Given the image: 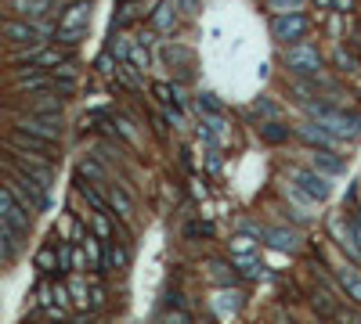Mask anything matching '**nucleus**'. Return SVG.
I'll use <instances>...</instances> for the list:
<instances>
[{
	"label": "nucleus",
	"mask_w": 361,
	"mask_h": 324,
	"mask_svg": "<svg viewBox=\"0 0 361 324\" xmlns=\"http://www.w3.org/2000/svg\"><path fill=\"white\" fill-rule=\"evenodd\" d=\"M271 33H274V40H282V43L304 40V33H307V15H304V11L274 15V18H271Z\"/></svg>",
	"instance_id": "nucleus-8"
},
{
	"label": "nucleus",
	"mask_w": 361,
	"mask_h": 324,
	"mask_svg": "<svg viewBox=\"0 0 361 324\" xmlns=\"http://www.w3.org/2000/svg\"><path fill=\"white\" fill-rule=\"evenodd\" d=\"M221 299H224V302H221V310H235V307H239V302H242V299L235 302V295H231V292H228V295H221Z\"/></svg>",
	"instance_id": "nucleus-42"
},
{
	"label": "nucleus",
	"mask_w": 361,
	"mask_h": 324,
	"mask_svg": "<svg viewBox=\"0 0 361 324\" xmlns=\"http://www.w3.org/2000/svg\"><path fill=\"white\" fill-rule=\"evenodd\" d=\"M109 206H112V216H119V220H131L134 216V199L123 187H109Z\"/></svg>",
	"instance_id": "nucleus-17"
},
{
	"label": "nucleus",
	"mask_w": 361,
	"mask_h": 324,
	"mask_svg": "<svg viewBox=\"0 0 361 324\" xmlns=\"http://www.w3.org/2000/svg\"><path fill=\"white\" fill-rule=\"evenodd\" d=\"M296 134H300L311 148H318V151H325V148H336V144H344L336 134H329V130L322 126V123H304V126H296Z\"/></svg>",
	"instance_id": "nucleus-13"
},
{
	"label": "nucleus",
	"mask_w": 361,
	"mask_h": 324,
	"mask_svg": "<svg viewBox=\"0 0 361 324\" xmlns=\"http://www.w3.org/2000/svg\"><path fill=\"white\" fill-rule=\"evenodd\" d=\"M91 234H98L101 242L112 238V213H91Z\"/></svg>",
	"instance_id": "nucleus-25"
},
{
	"label": "nucleus",
	"mask_w": 361,
	"mask_h": 324,
	"mask_svg": "<svg viewBox=\"0 0 361 324\" xmlns=\"http://www.w3.org/2000/svg\"><path fill=\"white\" fill-rule=\"evenodd\" d=\"M80 180H98V184H105V166L94 162V159H83V162H80Z\"/></svg>",
	"instance_id": "nucleus-28"
},
{
	"label": "nucleus",
	"mask_w": 361,
	"mask_h": 324,
	"mask_svg": "<svg viewBox=\"0 0 361 324\" xmlns=\"http://www.w3.org/2000/svg\"><path fill=\"white\" fill-rule=\"evenodd\" d=\"M199 108H202V116H224V105H221L214 94H202V98H199Z\"/></svg>",
	"instance_id": "nucleus-33"
},
{
	"label": "nucleus",
	"mask_w": 361,
	"mask_h": 324,
	"mask_svg": "<svg viewBox=\"0 0 361 324\" xmlns=\"http://www.w3.org/2000/svg\"><path fill=\"white\" fill-rule=\"evenodd\" d=\"M61 108H66V98L58 91H40L22 101V112H33V116H61Z\"/></svg>",
	"instance_id": "nucleus-12"
},
{
	"label": "nucleus",
	"mask_w": 361,
	"mask_h": 324,
	"mask_svg": "<svg viewBox=\"0 0 361 324\" xmlns=\"http://www.w3.org/2000/svg\"><path fill=\"white\" fill-rule=\"evenodd\" d=\"M235 267L242 277H264V267H260V259L257 252H246V256H235Z\"/></svg>",
	"instance_id": "nucleus-23"
},
{
	"label": "nucleus",
	"mask_w": 361,
	"mask_h": 324,
	"mask_svg": "<svg viewBox=\"0 0 361 324\" xmlns=\"http://www.w3.org/2000/svg\"><path fill=\"white\" fill-rule=\"evenodd\" d=\"M54 324H66V321H54Z\"/></svg>",
	"instance_id": "nucleus-46"
},
{
	"label": "nucleus",
	"mask_w": 361,
	"mask_h": 324,
	"mask_svg": "<svg viewBox=\"0 0 361 324\" xmlns=\"http://www.w3.org/2000/svg\"><path fill=\"white\" fill-rule=\"evenodd\" d=\"M177 4H184V8H188V15H196V11H199V0H177Z\"/></svg>",
	"instance_id": "nucleus-43"
},
{
	"label": "nucleus",
	"mask_w": 361,
	"mask_h": 324,
	"mask_svg": "<svg viewBox=\"0 0 361 324\" xmlns=\"http://www.w3.org/2000/svg\"><path fill=\"white\" fill-rule=\"evenodd\" d=\"M293 180H296V187H304V194H307V199H314V202H322V199H329V194H332L329 177H322L318 169L300 166V169L293 173Z\"/></svg>",
	"instance_id": "nucleus-11"
},
{
	"label": "nucleus",
	"mask_w": 361,
	"mask_h": 324,
	"mask_svg": "<svg viewBox=\"0 0 361 324\" xmlns=\"http://www.w3.org/2000/svg\"><path fill=\"white\" fill-rule=\"evenodd\" d=\"M126 249L123 245H116V242H105V270H123L126 267Z\"/></svg>",
	"instance_id": "nucleus-22"
},
{
	"label": "nucleus",
	"mask_w": 361,
	"mask_h": 324,
	"mask_svg": "<svg viewBox=\"0 0 361 324\" xmlns=\"http://www.w3.org/2000/svg\"><path fill=\"white\" fill-rule=\"evenodd\" d=\"M11 91L22 94V98L40 94V91H54V76H51V69H18Z\"/></svg>",
	"instance_id": "nucleus-9"
},
{
	"label": "nucleus",
	"mask_w": 361,
	"mask_h": 324,
	"mask_svg": "<svg viewBox=\"0 0 361 324\" xmlns=\"http://www.w3.org/2000/svg\"><path fill=\"white\" fill-rule=\"evenodd\" d=\"M11 11H15V18L44 22V18L54 11V0H11Z\"/></svg>",
	"instance_id": "nucleus-14"
},
{
	"label": "nucleus",
	"mask_w": 361,
	"mask_h": 324,
	"mask_svg": "<svg viewBox=\"0 0 361 324\" xmlns=\"http://www.w3.org/2000/svg\"><path fill=\"white\" fill-rule=\"evenodd\" d=\"M112 130H116V134H119L123 141H131V144L138 141V137H134V126H131V119H123V116H116V119H112Z\"/></svg>",
	"instance_id": "nucleus-35"
},
{
	"label": "nucleus",
	"mask_w": 361,
	"mask_h": 324,
	"mask_svg": "<svg viewBox=\"0 0 361 324\" xmlns=\"http://www.w3.org/2000/svg\"><path fill=\"white\" fill-rule=\"evenodd\" d=\"M260 238L271 249H279V252H296V249H300V234L289 231V227H264Z\"/></svg>",
	"instance_id": "nucleus-15"
},
{
	"label": "nucleus",
	"mask_w": 361,
	"mask_h": 324,
	"mask_svg": "<svg viewBox=\"0 0 361 324\" xmlns=\"http://www.w3.org/2000/svg\"><path fill=\"white\" fill-rule=\"evenodd\" d=\"M358 58H361V47H358Z\"/></svg>",
	"instance_id": "nucleus-47"
},
{
	"label": "nucleus",
	"mask_w": 361,
	"mask_h": 324,
	"mask_svg": "<svg viewBox=\"0 0 361 324\" xmlns=\"http://www.w3.org/2000/svg\"><path fill=\"white\" fill-rule=\"evenodd\" d=\"M131 36H112V43H109V51H112V58L116 61H131Z\"/></svg>",
	"instance_id": "nucleus-29"
},
{
	"label": "nucleus",
	"mask_w": 361,
	"mask_h": 324,
	"mask_svg": "<svg viewBox=\"0 0 361 324\" xmlns=\"http://www.w3.org/2000/svg\"><path fill=\"white\" fill-rule=\"evenodd\" d=\"M307 108H311L314 123H322L329 134H336L339 141H354V137L361 134V119H354V116H347V112H339V108H332V105L311 101Z\"/></svg>",
	"instance_id": "nucleus-1"
},
{
	"label": "nucleus",
	"mask_w": 361,
	"mask_h": 324,
	"mask_svg": "<svg viewBox=\"0 0 361 324\" xmlns=\"http://www.w3.org/2000/svg\"><path fill=\"white\" fill-rule=\"evenodd\" d=\"M199 324H214V321H199Z\"/></svg>",
	"instance_id": "nucleus-45"
},
{
	"label": "nucleus",
	"mask_w": 361,
	"mask_h": 324,
	"mask_svg": "<svg viewBox=\"0 0 361 324\" xmlns=\"http://www.w3.org/2000/svg\"><path fill=\"white\" fill-rule=\"evenodd\" d=\"M188 234H192V238H209V234H214V224H192Z\"/></svg>",
	"instance_id": "nucleus-39"
},
{
	"label": "nucleus",
	"mask_w": 361,
	"mask_h": 324,
	"mask_svg": "<svg viewBox=\"0 0 361 324\" xmlns=\"http://www.w3.org/2000/svg\"><path fill=\"white\" fill-rule=\"evenodd\" d=\"M304 4H307V0H267V8H271L274 15H289V11H304Z\"/></svg>",
	"instance_id": "nucleus-32"
},
{
	"label": "nucleus",
	"mask_w": 361,
	"mask_h": 324,
	"mask_svg": "<svg viewBox=\"0 0 361 324\" xmlns=\"http://www.w3.org/2000/svg\"><path fill=\"white\" fill-rule=\"evenodd\" d=\"M145 47H148V43H145L141 36L131 43V65H134L138 72H148V65H152V58H148V51H145Z\"/></svg>",
	"instance_id": "nucleus-26"
},
{
	"label": "nucleus",
	"mask_w": 361,
	"mask_h": 324,
	"mask_svg": "<svg viewBox=\"0 0 361 324\" xmlns=\"http://www.w3.org/2000/svg\"><path fill=\"white\" fill-rule=\"evenodd\" d=\"M347 227H351V238H354V245L361 249V209L351 216V224H347Z\"/></svg>",
	"instance_id": "nucleus-38"
},
{
	"label": "nucleus",
	"mask_w": 361,
	"mask_h": 324,
	"mask_svg": "<svg viewBox=\"0 0 361 324\" xmlns=\"http://www.w3.org/2000/svg\"><path fill=\"white\" fill-rule=\"evenodd\" d=\"M87 26H91V0H69L58 15V29L87 33Z\"/></svg>",
	"instance_id": "nucleus-10"
},
{
	"label": "nucleus",
	"mask_w": 361,
	"mask_h": 324,
	"mask_svg": "<svg viewBox=\"0 0 361 324\" xmlns=\"http://www.w3.org/2000/svg\"><path fill=\"white\" fill-rule=\"evenodd\" d=\"M336 65H339V69H344L347 76H354V72L361 69V61H358V58H354L347 47H339V51H336Z\"/></svg>",
	"instance_id": "nucleus-31"
},
{
	"label": "nucleus",
	"mask_w": 361,
	"mask_h": 324,
	"mask_svg": "<svg viewBox=\"0 0 361 324\" xmlns=\"http://www.w3.org/2000/svg\"><path fill=\"white\" fill-rule=\"evenodd\" d=\"M332 8H336L339 15H351V11H354V0H332Z\"/></svg>",
	"instance_id": "nucleus-41"
},
{
	"label": "nucleus",
	"mask_w": 361,
	"mask_h": 324,
	"mask_svg": "<svg viewBox=\"0 0 361 324\" xmlns=\"http://www.w3.org/2000/svg\"><path fill=\"white\" fill-rule=\"evenodd\" d=\"M311 169H318L322 177H339V173H344V162H339L336 155H325V151H314V155H311Z\"/></svg>",
	"instance_id": "nucleus-18"
},
{
	"label": "nucleus",
	"mask_w": 361,
	"mask_h": 324,
	"mask_svg": "<svg viewBox=\"0 0 361 324\" xmlns=\"http://www.w3.org/2000/svg\"><path fill=\"white\" fill-rule=\"evenodd\" d=\"M314 4L322 8V11H329V8H332V0H314Z\"/></svg>",
	"instance_id": "nucleus-44"
},
{
	"label": "nucleus",
	"mask_w": 361,
	"mask_h": 324,
	"mask_svg": "<svg viewBox=\"0 0 361 324\" xmlns=\"http://www.w3.org/2000/svg\"><path fill=\"white\" fill-rule=\"evenodd\" d=\"M69 295H73V307L87 310L91 307V277H69Z\"/></svg>",
	"instance_id": "nucleus-20"
},
{
	"label": "nucleus",
	"mask_w": 361,
	"mask_h": 324,
	"mask_svg": "<svg viewBox=\"0 0 361 324\" xmlns=\"http://www.w3.org/2000/svg\"><path fill=\"white\" fill-rule=\"evenodd\" d=\"M174 0H163V4L156 8V15H152V26L159 29V33H170V29H174Z\"/></svg>",
	"instance_id": "nucleus-21"
},
{
	"label": "nucleus",
	"mask_w": 361,
	"mask_h": 324,
	"mask_svg": "<svg viewBox=\"0 0 361 324\" xmlns=\"http://www.w3.org/2000/svg\"><path fill=\"white\" fill-rule=\"evenodd\" d=\"M286 65L296 72V76H318L322 72V54L311 40H296L293 47L286 51Z\"/></svg>",
	"instance_id": "nucleus-4"
},
{
	"label": "nucleus",
	"mask_w": 361,
	"mask_h": 324,
	"mask_svg": "<svg viewBox=\"0 0 361 324\" xmlns=\"http://www.w3.org/2000/svg\"><path fill=\"white\" fill-rule=\"evenodd\" d=\"M116 65H119V61L112 58V51H105V54L98 58V72H101V76H116Z\"/></svg>",
	"instance_id": "nucleus-37"
},
{
	"label": "nucleus",
	"mask_w": 361,
	"mask_h": 324,
	"mask_svg": "<svg viewBox=\"0 0 361 324\" xmlns=\"http://www.w3.org/2000/svg\"><path fill=\"white\" fill-rule=\"evenodd\" d=\"M116 79L126 86V91H138V86H141V72L134 69L131 61H119V65H116Z\"/></svg>",
	"instance_id": "nucleus-24"
},
{
	"label": "nucleus",
	"mask_w": 361,
	"mask_h": 324,
	"mask_svg": "<svg viewBox=\"0 0 361 324\" xmlns=\"http://www.w3.org/2000/svg\"><path fill=\"white\" fill-rule=\"evenodd\" d=\"M4 173H8V187H11V194H15V199L18 202H22L29 213H40V209H47V187H40L36 180H29L26 177V173H18L15 166H8L4 162Z\"/></svg>",
	"instance_id": "nucleus-2"
},
{
	"label": "nucleus",
	"mask_w": 361,
	"mask_h": 324,
	"mask_svg": "<svg viewBox=\"0 0 361 324\" xmlns=\"http://www.w3.org/2000/svg\"><path fill=\"white\" fill-rule=\"evenodd\" d=\"M22 231H15L11 224H4L0 220V259H4V263H11V259L22 252Z\"/></svg>",
	"instance_id": "nucleus-16"
},
{
	"label": "nucleus",
	"mask_w": 361,
	"mask_h": 324,
	"mask_svg": "<svg viewBox=\"0 0 361 324\" xmlns=\"http://www.w3.org/2000/svg\"><path fill=\"white\" fill-rule=\"evenodd\" d=\"M0 220L11 224L15 231H22V234H29V227H33V213L15 199L8 184H0Z\"/></svg>",
	"instance_id": "nucleus-5"
},
{
	"label": "nucleus",
	"mask_w": 361,
	"mask_h": 324,
	"mask_svg": "<svg viewBox=\"0 0 361 324\" xmlns=\"http://www.w3.org/2000/svg\"><path fill=\"white\" fill-rule=\"evenodd\" d=\"M36 267L44 270V274H51V270H58V245H44L36 252Z\"/></svg>",
	"instance_id": "nucleus-27"
},
{
	"label": "nucleus",
	"mask_w": 361,
	"mask_h": 324,
	"mask_svg": "<svg viewBox=\"0 0 361 324\" xmlns=\"http://www.w3.org/2000/svg\"><path fill=\"white\" fill-rule=\"evenodd\" d=\"M138 15H141V11H138V8L131 4V0H126V4L119 8V15H116V26H131V22H134Z\"/></svg>",
	"instance_id": "nucleus-36"
},
{
	"label": "nucleus",
	"mask_w": 361,
	"mask_h": 324,
	"mask_svg": "<svg viewBox=\"0 0 361 324\" xmlns=\"http://www.w3.org/2000/svg\"><path fill=\"white\" fill-rule=\"evenodd\" d=\"M0 36H4L8 43H15V47H29V43L47 40L44 29H40L36 22H26V18H4L0 22Z\"/></svg>",
	"instance_id": "nucleus-6"
},
{
	"label": "nucleus",
	"mask_w": 361,
	"mask_h": 324,
	"mask_svg": "<svg viewBox=\"0 0 361 324\" xmlns=\"http://www.w3.org/2000/svg\"><path fill=\"white\" fill-rule=\"evenodd\" d=\"M336 277H339V285H344V292H347L354 302H361V270H354V267H339Z\"/></svg>",
	"instance_id": "nucleus-19"
},
{
	"label": "nucleus",
	"mask_w": 361,
	"mask_h": 324,
	"mask_svg": "<svg viewBox=\"0 0 361 324\" xmlns=\"http://www.w3.org/2000/svg\"><path fill=\"white\" fill-rule=\"evenodd\" d=\"M257 112H260V116H279V105H274V101H260Z\"/></svg>",
	"instance_id": "nucleus-40"
},
{
	"label": "nucleus",
	"mask_w": 361,
	"mask_h": 324,
	"mask_svg": "<svg viewBox=\"0 0 361 324\" xmlns=\"http://www.w3.org/2000/svg\"><path fill=\"white\" fill-rule=\"evenodd\" d=\"M11 130H22V134L44 137V141H61V116H33V112H18L11 119Z\"/></svg>",
	"instance_id": "nucleus-3"
},
{
	"label": "nucleus",
	"mask_w": 361,
	"mask_h": 324,
	"mask_svg": "<svg viewBox=\"0 0 361 324\" xmlns=\"http://www.w3.org/2000/svg\"><path fill=\"white\" fill-rule=\"evenodd\" d=\"M246 252H257L249 234H235V242H231V256H246Z\"/></svg>",
	"instance_id": "nucleus-34"
},
{
	"label": "nucleus",
	"mask_w": 361,
	"mask_h": 324,
	"mask_svg": "<svg viewBox=\"0 0 361 324\" xmlns=\"http://www.w3.org/2000/svg\"><path fill=\"white\" fill-rule=\"evenodd\" d=\"M8 151H26V155H40L54 162V141H44V137H33V134H22V130H11L8 141H4Z\"/></svg>",
	"instance_id": "nucleus-7"
},
{
	"label": "nucleus",
	"mask_w": 361,
	"mask_h": 324,
	"mask_svg": "<svg viewBox=\"0 0 361 324\" xmlns=\"http://www.w3.org/2000/svg\"><path fill=\"white\" fill-rule=\"evenodd\" d=\"M260 134H264V141H271V144H282V141L289 137V130H286L282 123H264Z\"/></svg>",
	"instance_id": "nucleus-30"
}]
</instances>
